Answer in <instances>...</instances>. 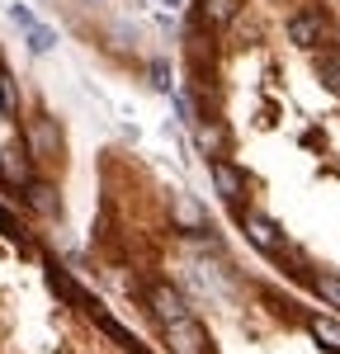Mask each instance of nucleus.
<instances>
[{
	"label": "nucleus",
	"mask_w": 340,
	"mask_h": 354,
	"mask_svg": "<svg viewBox=\"0 0 340 354\" xmlns=\"http://www.w3.org/2000/svg\"><path fill=\"white\" fill-rule=\"evenodd\" d=\"M0 232H5V236H19V227H15V218H10L5 208H0Z\"/></svg>",
	"instance_id": "18"
},
{
	"label": "nucleus",
	"mask_w": 340,
	"mask_h": 354,
	"mask_svg": "<svg viewBox=\"0 0 340 354\" xmlns=\"http://www.w3.org/2000/svg\"><path fill=\"white\" fill-rule=\"evenodd\" d=\"M166 345L175 354H203L208 340H203V326H198V322L180 317V322H170V326H166Z\"/></svg>",
	"instance_id": "1"
},
{
	"label": "nucleus",
	"mask_w": 340,
	"mask_h": 354,
	"mask_svg": "<svg viewBox=\"0 0 340 354\" xmlns=\"http://www.w3.org/2000/svg\"><path fill=\"white\" fill-rule=\"evenodd\" d=\"M33 208H43V213H57V198L48 185H33Z\"/></svg>",
	"instance_id": "14"
},
{
	"label": "nucleus",
	"mask_w": 340,
	"mask_h": 354,
	"mask_svg": "<svg viewBox=\"0 0 340 354\" xmlns=\"http://www.w3.org/2000/svg\"><path fill=\"white\" fill-rule=\"evenodd\" d=\"M246 232H251V241L260 245V250H279V227H274V222L270 218H260V213H251V218H246Z\"/></svg>",
	"instance_id": "5"
},
{
	"label": "nucleus",
	"mask_w": 340,
	"mask_h": 354,
	"mask_svg": "<svg viewBox=\"0 0 340 354\" xmlns=\"http://www.w3.org/2000/svg\"><path fill=\"white\" fill-rule=\"evenodd\" d=\"M317 71H321V81H326V85L340 95V48H331V53H317Z\"/></svg>",
	"instance_id": "10"
},
{
	"label": "nucleus",
	"mask_w": 340,
	"mask_h": 354,
	"mask_svg": "<svg viewBox=\"0 0 340 354\" xmlns=\"http://www.w3.org/2000/svg\"><path fill=\"white\" fill-rule=\"evenodd\" d=\"M10 19H15L19 28H33V24H38V15H33L28 5H10Z\"/></svg>",
	"instance_id": "15"
},
{
	"label": "nucleus",
	"mask_w": 340,
	"mask_h": 354,
	"mask_svg": "<svg viewBox=\"0 0 340 354\" xmlns=\"http://www.w3.org/2000/svg\"><path fill=\"white\" fill-rule=\"evenodd\" d=\"M0 175H5L10 185H28V161H24V151L5 147V151H0Z\"/></svg>",
	"instance_id": "7"
},
{
	"label": "nucleus",
	"mask_w": 340,
	"mask_h": 354,
	"mask_svg": "<svg viewBox=\"0 0 340 354\" xmlns=\"http://www.w3.org/2000/svg\"><path fill=\"white\" fill-rule=\"evenodd\" d=\"M151 76H156V85H161V90H170V71H166V62H156V66H151Z\"/></svg>",
	"instance_id": "17"
},
{
	"label": "nucleus",
	"mask_w": 340,
	"mask_h": 354,
	"mask_svg": "<svg viewBox=\"0 0 340 354\" xmlns=\"http://www.w3.org/2000/svg\"><path fill=\"white\" fill-rule=\"evenodd\" d=\"M0 104H5V113H15V81L0 71Z\"/></svg>",
	"instance_id": "16"
},
{
	"label": "nucleus",
	"mask_w": 340,
	"mask_h": 354,
	"mask_svg": "<svg viewBox=\"0 0 340 354\" xmlns=\"http://www.w3.org/2000/svg\"><path fill=\"white\" fill-rule=\"evenodd\" d=\"M161 5H166V10H180V5H185V0H161Z\"/></svg>",
	"instance_id": "19"
},
{
	"label": "nucleus",
	"mask_w": 340,
	"mask_h": 354,
	"mask_svg": "<svg viewBox=\"0 0 340 354\" xmlns=\"http://www.w3.org/2000/svg\"><path fill=\"white\" fill-rule=\"evenodd\" d=\"M317 293L340 307V279H336V274H321V279H317Z\"/></svg>",
	"instance_id": "13"
},
{
	"label": "nucleus",
	"mask_w": 340,
	"mask_h": 354,
	"mask_svg": "<svg viewBox=\"0 0 340 354\" xmlns=\"http://www.w3.org/2000/svg\"><path fill=\"white\" fill-rule=\"evenodd\" d=\"M213 185L223 189L227 203H241V175H236L227 161H213Z\"/></svg>",
	"instance_id": "6"
},
{
	"label": "nucleus",
	"mask_w": 340,
	"mask_h": 354,
	"mask_svg": "<svg viewBox=\"0 0 340 354\" xmlns=\"http://www.w3.org/2000/svg\"><path fill=\"white\" fill-rule=\"evenodd\" d=\"M288 38H293L298 48H317V43L326 38V19H321V15H293V19H288Z\"/></svg>",
	"instance_id": "2"
},
{
	"label": "nucleus",
	"mask_w": 340,
	"mask_h": 354,
	"mask_svg": "<svg viewBox=\"0 0 340 354\" xmlns=\"http://www.w3.org/2000/svg\"><path fill=\"white\" fill-rule=\"evenodd\" d=\"M24 38H28V48H33V53H53V48H57V33H53L48 24L24 28Z\"/></svg>",
	"instance_id": "11"
},
{
	"label": "nucleus",
	"mask_w": 340,
	"mask_h": 354,
	"mask_svg": "<svg viewBox=\"0 0 340 354\" xmlns=\"http://www.w3.org/2000/svg\"><path fill=\"white\" fill-rule=\"evenodd\" d=\"M151 307H156V317H161L166 326H170V322H180V317H189L185 298H180L170 283H156V288H151Z\"/></svg>",
	"instance_id": "3"
},
{
	"label": "nucleus",
	"mask_w": 340,
	"mask_h": 354,
	"mask_svg": "<svg viewBox=\"0 0 340 354\" xmlns=\"http://www.w3.org/2000/svg\"><path fill=\"white\" fill-rule=\"evenodd\" d=\"M28 142H33V151H38V156H57V151H62V133H57V123H53V118L33 123Z\"/></svg>",
	"instance_id": "4"
},
{
	"label": "nucleus",
	"mask_w": 340,
	"mask_h": 354,
	"mask_svg": "<svg viewBox=\"0 0 340 354\" xmlns=\"http://www.w3.org/2000/svg\"><path fill=\"white\" fill-rule=\"evenodd\" d=\"M312 335H317V345H326V350L340 354V322H331V317H312Z\"/></svg>",
	"instance_id": "9"
},
{
	"label": "nucleus",
	"mask_w": 340,
	"mask_h": 354,
	"mask_svg": "<svg viewBox=\"0 0 340 354\" xmlns=\"http://www.w3.org/2000/svg\"><path fill=\"white\" fill-rule=\"evenodd\" d=\"M232 15H236V0H203V5H198V19L213 24V28L232 24Z\"/></svg>",
	"instance_id": "8"
},
{
	"label": "nucleus",
	"mask_w": 340,
	"mask_h": 354,
	"mask_svg": "<svg viewBox=\"0 0 340 354\" xmlns=\"http://www.w3.org/2000/svg\"><path fill=\"white\" fill-rule=\"evenodd\" d=\"M175 218L185 222V227H203V208H198L189 194H180V198H175Z\"/></svg>",
	"instance_id": "12"
}]
</instances>
